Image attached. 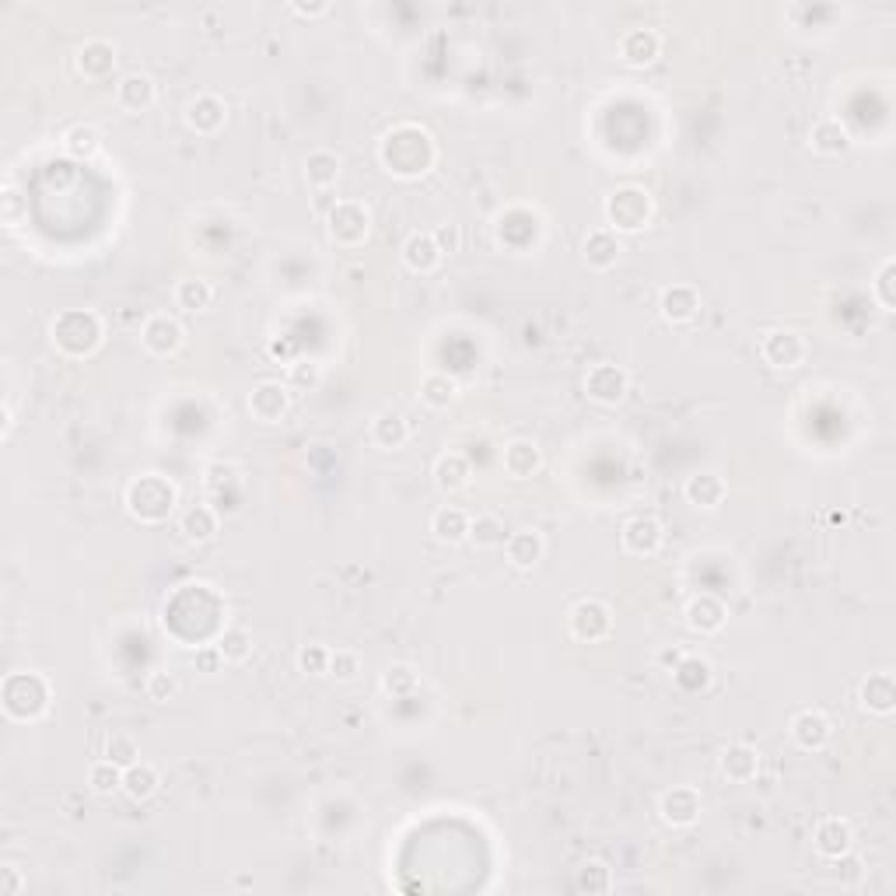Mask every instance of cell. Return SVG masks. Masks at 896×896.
<instances>
[{"mask_svg": "<svg viewBox=\"0 0 896 896\" xmlns=\"http://www.w3.org/2000/svg\"><path fill=\"white\" fill-rule=\"evenodd\" d=\"M378 161L396 179H420L438 161V144L417 123H399L378 140Z\"/></svg>", "mask_w": 896, "mask_h": 896, "instance_id": "6da1fadb", "label": "cell"}, {"mask_svg": "<svg viewBox=\"0 0 896 896\" xmlns=\"http://www.w3.org/2000/svg\"><path fill=\"white\" fill-rule=\"evenodd\" d=\"M175 504H179V490L161 473H144L126 487V511L144 525L165 522L175 511Z\"/></svg>", "mask_w": 896, "mask_h": 896, "instance_id": "7a4b0ae2", "label": "cell"}, {"mask_svg": "<svg viewBox=\"0 0 896 896\" xmlns=\"http://www.w3.org/2000/svg\"><path fill=\"white\" fill-rule=\"evenodd\" d=\"M49 340L63 357H88L102 343V319L88 308H67L49 326Z\"/></svg>", "mask_w": 896, "mask_h": 896, "instance_id": "3957f363", "label": "cell"}, {"mask_svg": "<svg viewBox=\"0 0 896 896\" xmlns=\"http://www.w3.org/2000/svg\"><path fill=\"white\" fill-rule=\"evenodd\" d=\"M49 707V683L39 672H14L4 683V711L14 721H35Z\"/></svg>", "mask_w": 896, "mask_h": 896, "instance_id": "277c9868", "label": "cell"}, {"mask_svg": "<svg viewBox=\"0 0 896 896\" xmlns=\"http://www.w3.org/2000/svg\"><path fill=\"white\" fill-rule=\"evenodd\" d=\"M655 214V203L641 186H623L606 200L609 231H641Z\"/></svg>", "mask_w": 896, "mask_h": 896, "instance_id": "5b68a950", "label": "cell"}, {"mask_svg": "<svg viewBox=\"0 0 896 896\" xmlns=\"http://www.w3.org/2000/svg\"><path fill=\"white\" fill-rule=\"evenodd\" d=\"M326 231L336 245L343 249H357L371 231V214L364 203L357 200H336V207L326 214Z\"/></svg>", "mask_w": 896, "mask_h": 896, "instance_id": "8992f818", "label": "cell"}, {"mask_svg": "<svg viewBox=\"0 0 896 896\" xmlns=\"http://www.w3.org/2000/svg\"><path fill=\"white\" fill-rule=\"evenodd\" d=\"M567 630H571L574 641L595 644V641H602V637H609V630H613V613H609L606 602L581 599L578 606L571 609V616H567Z\"/></svg>", "mask_w": 896, "mask_h": 896, "instance_id": "52a82bcc", "label": "cell"}, {"mask_svg": "<svg viewBox=\"0 0 896 896\" xmlns=\"http://www.w3.org/2000/svg\"><path fill=\"white\" fill-rule=\"evenodd\" d=\"M805 354H809V347H805V340L795 329H774V333H767L760 340V357L770 368H781V371L802 368Z\"/></svg>", "mask_w": 896, "mask_h": 896, "instance_id": "ba28073f", "label": "cell"}, {"mask_svg": "<svg viewBox=\"0 0 896 896\" xmlns=\"http://www.w3.org/2000/svg\"><path fill=\"white\" fill-rule=\"evenodd\" d=\"M630 389V378L627 371L620 368V364H595V368H588L585 375V392L588 399H595V403L602 406H616L623 396H627Z\"/></svg>", "mask_w": 896, "mask_h": 896, "instance_id": "9c48e42d", "label": "cell"}, {"mask_svg": "<svg viewBox=\"0 0 896 896\" xmlns=\"http://www.w3.org/2000/svg\"><path fill=\"white\" fill-rule=\"evenodd\" d=\"M620 543H623V550H627L630 557H655V553L662 550V543H665V529H662L658 518L637 515V518H630V522L623 525Z\"/></svg>", "mask_w": 896, "mask_h": 896, "instance_id": "30bf717a", "label": "cell"}, {"mask_svg": "<svg viewBox=\"0 0 896 896\" xmlns=\"http://www.w3.org/2000/svg\"><path fill=\"white\" fill-rule=\"evenodd\" d=\"M182 340H186V333H182V326L172 319V315L158 312L140 326V343H144V350L154 357H172L175 350L182 347Z\"/></svg>", "mask_w": 896, "mask_h": 896, "instance_id": "8fae6325", "label": "cell"}, {"mask_svg": "<svg viewBox=\"0 0 896 896\" xmlns=\"http://www.w3.org/2000/svg\"><path fill=\"white\" fill-rule=\"evenodd\" d=\"M812 847H816L819 858L826 861H837L844 858V854H851L854 847V830L847 819L840 816H826L816 823V833H812Z\"/></svg>", "mask_w": 896, "mask_h": 896, "instance_id": "7c38bea8", "label": "cell"}, {"mask_svg": "<svg viewBox=\"0 0 896 896\" xmlns=\"http://www.w3.org/2000/svg\"><path fill=\"white\" fill-rule=\"evenodd\" d=\"M119 56H116V46L105 39H88L81 49H77V74L84 77V81H105V77H112V70H116Z\"/></svg>", "mask_w": 896, "mask_h": 896, "instance_id": "4fadbf2b", "label": "cell"}, {"mask_svg": "<svg viewBox=\"0 0 896 896\" xmlns=\"http://www.w3.org/2000/svg\"><path fill=\"white\" fill-rule=\"evenodd\" d=\"M291 406V385H280V382H259L256 389L249 392V413L263 424H277L280 417L287 413Z\"/></svg>", "mask_w": 896, "mask_h": 896, "instance_id": "5bb4252c", "label": "cell"}, {"mask_svg": "<svg viewBox=\"0 0 896 896\" xmlns=\"http://www.w3.org/2000/svg\"><path fill=\"white\" fill-rule=\"evenodd\" d=\"M788 732H791V739H795L798 749H805V753H819V749L830 742L833 725H830V718H826L823 711H812L809 707V711H798L795 718H791Z\"/></svg>", "mask_w": 896, "mask_h": 896, "instance_id": "9a60e30c", "label": "cell"}, {"mask_svg": "<svg viewBox=\"0 0 896 896\" xmlns=\"http://www.w3.org/2000/svg\"><path fill=\"white\" fill-rule=\"evenodd\" d=\"M616 53L627 67H648L662 56V35L655 28H630V32H623Z\"/></svg>", "mask_w": 896, "mask_h": 896, "instance_id": "2e32d148", "label": "cell"}, {"mask_svg": "<svg viewBox=\"0 0 896 896\" xmlns=\"http://www.w3.org/2000/svg\"><path fill=\"white\" fill-rule=\"evenodd\" d=\"M658 312H662V319L672 322V326H683V322H690L693 315L700 312V291L693 284L665 287L662 298H658Z\"/></svg>", "mask_w": 896, "mask_h": 896, "instance_id": "e0dca14e", "label": "cell"}, {"mask_svg": "<svg viewBox=\"0 0 896 896\" xmlns=\"http://www.w3.org/2000/svg\"><path fill=\"white\" fill-rule=\"evenodd\" d=\"M186 123L189 130H196L200 137H214L224 123H228V105L217 95H196L186 105Z\"/></svg>", "mask_w": 896, "mask_h": 896, "instance_id": "ac0fdd59", "label": "cell"}, {"mask_svg": "<svg viewBox=\"0 0 896 896\" xmlns=\"http://www.w3.org/2000/svg\"><path fill=\"white\" fill-rule=\"evenodd\" d=\"M546 553V539L539 529H518L508 536V543H504V557H508L511 567H518V571H532V567L543 560Z\"/></svg>", "mask_w": 896, "mask_h": 896, "instance_id": "d6986e66", "label": "cell"}, {"mask_svg": "<svg viewBox=\"0 0 896 896\" xmlns=\"http://www.w3.org/2000/svg\"><path fill=\"white\" fill-rule=\"evenodd\" d=\"M683 616H686V627H690L693 634H718L728 620V609L718 595H697V599H690V606H686Z\"/></svg>", "mask_w": 896, "mask_h": 896, "instance_id": "ffe728a7", "label": "cell"}, {"mask_svg": "<svg viewBox=\"0 0 896 896\" xmlns=\"http://www.w3.org/2000/svg\"><path fill=\"white\" fill-rule=\"evenodd\" d=\"M725 494H728V483H725V476L711 473V469H704V473H693V476H686V483H683V497L693 504V508H704V511L718 508V504L725 501Z\"/></svg>", "mask_w": 896, "mask_h": 896, "instance_id": "44dd1931", "label": "cell"}, {"mask_svg": "<svg viewBox=\"0 0 896 896\" xmlns=\"http://www.w3.org/2000/svg\"><path fill=\"white\" fill-rule=\"evenodd\" d=\"M861 697V707H865L868 714H879V718H886V714L896 711V683H893V672H872V676L861 683L858 690Z\"/></svg>", "mask_w": 896, "mask_h": 896, "instance_id": "7402d4cb", "label": "cell"}, {"mask_svg": "<svg viewBox=\"0 0 896 896\" xmlns=\"http://www.w3.org/2000/svg\"><path fill=\"white\" fill-rule=\"evenodd\" d=\"M658 812L669 826H693L700 819V795L697 788H672L662 795Z\"/></svg>", "mask_w": 896, "mask_h": 896, "instance_id": "603a6c76", "label": "cell"}, {"mask_svg": "<svg viewBox=\"0 0 896 896\" xmlns=\"http://www.w3.org/2000/svg\"><path fill=\"white\" fill-rule=\"evenodd\" d=\"M501 462H504V473H508L511 480H529V476L536 473L539 466H543V452H539L536 441L515 438V441H508V445H504Z\"/></svg>", "mask_w": 896, "mask_h": 896, "instance_id": "cb8c5ba5", "label": "cell"}, {"mask_svg": "<svg viewBox=\"0 0 896 896\" xmlns=\"http://www.w3.org/2000/svg\"><path fill=\"white\" fill-rule=\"evenodd\" d=\"M718 767L732 784H746V781H753L756 770H760V753H756L753 746H746V742H732V746L721 749Z\"/></svg>", "mask_w": 896, "mask_h": 896, "instance_id": "d4e9b609", "label": "cell"}, {"mask_svg": "<svg viewBox=\"0 0 896 896\" xmlns=\"http://www.w3.org/2000/svg\"><path fill=\"white\" fill-rule=\"evenodd\" d=\"M441 259H445V256H441V249L434 245L431 231H413V235L403 242V263H406V270H413V273H434L441 266Z\"/></svg>", "mask_w": 896, "mask_h": 896, "instance_id": "484cf974", "label": "cell"}, {"mask_svg": "<svg viewBox=\"0 0 896 896\" xmlns=\"http://www.w3.org/2000/svg\"><path fill=\"white\" fill-rule=\"evenodd\" d=\"M158 98V88L147 74H126L123 81L116 84V102L123 105L126 112H144L154 105Z\"/></svg>", "mask_w": 896, "mask_h": 896, "instance_id": "4316f807", "label": "cell"}, {"mask_svg": "<svg viewBox=\"0 0 896 896\" xmlns=\"http://www.w3.org/2000/svg\"><path fill=\"white\" fill-rule=\"evenodd\" d=\"M371 441H375L378 448H403L406 441H410V424H406V417L399 410H382L375 413V420H371Z\"/></svg>", "mask_w": 896, "mask_h": 896, "instance_id": "83f0119b", "label": "cell"}, {"mask_svg": "<svg viewBox=\"0 0 896 896\" xmlns=\"http://www.w3.org/2000/svg\"><path fill=\"white\" fill-rule=\"evenodd\" d=\"M809 144H812V151L823 154V158H837V154H844L847 147H851V137H847V130L840 126V119H819L809 133Z\"/></svg>", "mask_w": 896, "mask_h": 896, "instance_id": "f1b7e54d", "label": "cell"}, {"mask_svg": "<svg viewBox=\"0 0 896 896\" xmlns=\"http://www.w3.org/2000/svg\"><path fill=\"white\" fill-rule=\"evenodd\" d=\"M217 525H221L217 522V511L207 508V504H193V508H186L179 518V529L189 543H210V539L217 536Z\"/></svg>", "mask_w": 896, "mask_h": 896, "instance_id": "f546056e", "label": "cell"}, {"mask_svg": "<svg viewBox=\"0 0 896 896\" xmlns=\"http://www.w3.org/2000/svg\"><path fill=\"white\" fill-rule=\"evenodd\" d=\"M620 238H616V231L602 228V231H592V235L585 238V263L592 266V270H609V266H616V259H620Z\"/></svg>", "mask_w": 896, "mask_h": 896, "instance_id": "4dcf8cb0", "label": "cell"}, {"mask_svg": "<svg viewBox=\"0 0 896 896\" xmlns=\"http://www.w3.org/2000/svg\"><path fill=\"white\" fill-rule=\"evenodd\" d=\"M431 532L438 543H462V539H469V515L462 508H448L445 504V508H438L431 515Z\"/></svg>", "mask_w": 896, "mask_h": 896, "instance_id": "1f68e13d", "label": "cell"}, {"mask_svg": "<svg viewBox=\"0 0 896 896\" xmlns=\"http://www.w3.org/2000/svg\"><path fill=\"white\" fill-rule=\"evenodd\" d=\"M161 777H158V767L147 760H137L133 767L123 770V791L126 798H133V802H147V798L158 791Z\"/></svg>", "mask_w": 896, "mask_h": 896, "instance_id": "d6a6232c", "label": "cell"}, {"mask_svg": "<svg viewBox=\"0 0 896 896\" xmlns=\"http://www.w3.org/2000/svg\"><path fill=\"white\" fill-rule=\"evenodd\" d=\"M420 399H424L431 410H448V406L459 399V382H455L452 375H445V371H431V375H424V382H420Z\"/></svg>", "mask_w": 896, "mask_h": 896, "instance_id": "836d02e7", "label": "cell"}, {"mask_svg": "<svg viewBox=\"0 0 896 896\" xmlns=\"http://www.w3.org/2000/svg\"><path fill=\"white\" fill-rule=\"evenodd\" d=\"M305 179L312 189H329L336 186V179H340V158H336L333 151H312L305 158Z\"/></svg>", "mask_w": 896, "mask_h": 896, "instance_id": "e575fe53", "label": "cell"}, {"mask_svg": "<svg viewBox=\"0 0 896 896\" xmlns=\"http://www.w3.org/2000/svg\"><path fill=\"white\" fill-rule=\"evenodd\" d=\"M434 483H438V490H445V494L462 490L469 483V462L462 459L459 452H445L438 462H434Z\"/></svg>", "mask_w": 896, "mask_h": 896, "instance_id": "d590c367", "label": "cell"}, {"mask_svg": "<svg viewBox=\"0 0 896 896\" xmlns=\"http://www.w3.org/2000/svg\"><path fill=\"white\" fill-rule=\"evenodd\" d=\"M469 543L476 550H497V546L508 543V529L497 515H476L469 518Z\"/></svg>", "mask_w": 896, "mask_h": 896, "instance_id": "8d00e7d4", "label": "cell"}, {"mask_svg": "<svg viewBox=\"0 0 896 896\" xmlns=\"http://www.w3.org/2000/svg\"><path fill=\"white\" fill-rule=\"evenodd\" d=\"M672 679H676L679 690L700 693L707 683H711V665H707L700 655H683L676 662V669H672Z\"/></svg>", "mask_w": 896, "mask_h": 896, "instance_id": "74e56055", "label": "cell"}, {"mask_svg": "<svg viewBox=\"0 0 896 896\" xmlns=\"http://www.w3.org/2000/svg\"><path fill=\"white\" fill-rule=\"evenodd\" d=\"M210 301H214V287H210V280L189 277V280H179V284H175V305H179L182 312H203Z\"/></svg>", "mask_w": 896, "mask_h": 896, "instance_id": "f35d334b", "label": "cell"}, {"mask_svg": "<svg viewBox=\"0 0 896 896\" xmlns=\"http://www.w3.org/2000/svg\"><path fill=\"white\" fill-rule=\"evenodd\" d=\"M98 147H102V133L91 123H74L67 133H63V151L70 158H95Z\"/></svg>", "mask_w": 896, "mask_h": 896, "instance_id": "ab89813d", "label": "cell"}, {"mask_svg": "<svg viewBox=\"0 0 896 896\" xmlns=\"http://www.w3.org/2000/svg\"><path fill=\"white\" fill-rule=\"evenodd\" d=\"M574 889L578 893H609L613 889V872L602 861H585L574 875Z\"/></svg>", "mask_w": 896, "mask_h": 896, "instance_id": "60d3db41", "label": "cell"}, {"mask_svg": "<svg viewBox=\"0 0 896 896\" xmlns=\"http://www.w3.org/2000/svg\"><path fill=\"white\" fill-rule=\"evenodd\" d=\"M88 788L95 791V795H112V791H123V767H116L112 760L91 763Z\"/></svg>", "mask_w": 896, "mask_h": 896, "instance_id": "b9f144b4", "label": "cell"}, {"mask_svg": "<svg viewBox=\"0 0 896 896\" xmlns=\"http://www.w3.org/2000/svg\"><path fill=\"white\" fill-rule=\"evenodd\" d=\"M217 648H221L224 662H245L252 655V637L245 627H224L221 637H217Z\"/></svg>", "mask_w": 896, "mask_h": 896, "instance_id": "7bdbcfd3", "label": "cell"}, {"mask_svg": "<svg viewBox=\"0 0 896 896\" xmlns=\"http://www.w3.org/2000/svg\"><path fill=\"white\" fill-rule=\"evenodd\" d=\"M105 760H112L116 767H133V763L140 760V746L133 735L126 732H112L109 739H105Z\"/></svg>", "mask_w": 896, "mask_h": 896, "instance_id": "ee69618b", "label": "cell"}, {"mask_svg": "<svg viewBox=\"0 0 896 896\" xmlns=\"http://www.w3.org/2000/svg\"><path fill=\"white\" fill-rule=\"evenodd\" d=\"M417 686H420V679L410 665H389V669L382 672V690L389 693V697H410Z\"/></svg>", "mask_w": 896, "mask_h": 896, "instance_id": "f6af8a7d", "label": "cell"}, {"mask_svg": "<svg viewBox=\"0 0 896 896\" xmlns=\"http://www.w3.org/2000/svg\"><path fill=\"white\" fill-rule=\"evenodd\" d=\"M329 655H333V651H329L326 644H305V648L298 651V669L305 672V676H326Z\"/></svg>", "mask_w": 896, "mask_h": 896, "instance_id": "bcb514c9", "label": "cell"}, {"mask_svg": "<svg viewBox=\"0 0 896 896\" xmlns=\"http://www.w3.org/2000/svg\"><path fill=\"white\" fill-rule=\"evenodd\" d=\"M893 277H896V263L893 259H886V263L879 266V273H875V301H879L882 312H893L896 308V294H893Z\"/></svg>", "mask_w": 896, "mask_h": 896, "instance_id": "7dc6e473", "label": "cell"}, {"mask_svg": "<svg viewBox=\"0 0 896 896\" xmlns=\"http://www.w3.org/2000/svg\"><path fill=\"white\" fill-rule=\"evenodd\" d=\"M175 693H179V679H175L168 669H154L151 676H147V697H151L154 704H168Z\"/></svg>", "mask_w": 896, "mask_h": 896, "instance_id": "c3c4849f", "label": "cell"}, {"mask_svg": "<svg viewBox=\"0 0 896 896\" xmlns=\"http://www.w3.org/2000/svg\"><path fill=\"white\" fill-rule=\"evenodd\" d=\"M357 672H361V658H357V651L340 648V651L329 655V676H336V679L347 683V679H354Z\"/></svg>", "mask_w": 896, "mask_h": 896, "instance_id": "681fc988", "label": "cell"}, {"mask_svg": "<svg viewBox=\"0 0 896 896\" xmlns=\"http://www.w3.org/2000/svg\"><path fill=\"white\" fill-rule=\"evenodd\" d=\"M431 238H434V245H438L441 249V256H455V252L462 249V228L459 224H438V228L431 231Z\"/></svg>", "mask_w": 896, "mask_h": 896, "instance_id": "f907efd6", "label": "cell"}, {"mask_svg": "<svg viewBox=\"0 0 896 896\" xmlns=\"http://www.w3.org/2000/svg\"><path fill=\"white\" fill-rule=\"evenodd\" d=\"M319 364H312V361H294L291 364V382L287 385H294V389H315V385H319Z\"/></svg>", "mask_w": 896, "mask_h": 896, "instance_id": "816d5d0a", "label": "cell"}, {"mask_svg": "<svg viewBox=\"0 0 896 896\" xmlns=\"http://www.w3.org/2000/svg\"><path fill=\"white\" fill-rule=\"evenodd\" d=\"M221 665H224V655H221V648H217V644H207V648L196 651V669L207 672V676L221 672Z\"/></svg>", "mask_w": 896, "mask_h": 896, "instance_id": "f5cc1de1", "label": "cell"}, {"mask_svg": "<svg viewBox=\"0 0 896 896\" xmlns=\"http://www.w3.org/2000/svg\"><path fill=\"white\" fill-rule=\"evenodd\" d=\"M21 889H25V882H21L18 868L7 865V868H4V886H0V893H4V896H14V893H21Z\"/></svg>", "mask_w": 896, "mask_h": 896, "instance_id": "db71d44e", "label": "cell"}, {"mask_svg": "<svg viewBox=\"0 0 896 896\" xmlns=\"http://www.w3.org/2000/svg\"><path fill=\"white\" fill-rule=\"evenodd\" d=\"M270 357L294 364V343H291V340H273V343H270Z\"/></svg>", "mask_w": 896, "mask_h": 896, "instance_id": "11a10c76", "label": "cell"}, {"mask_svg": "<svg viewBox=\"0 0 896 896\" xmlns=\"http://www.w3.org/2000/svg\"><path fill=\"white\" fill-rule=\"evenodd\" d=\"M291 11L298 18H322V14H329V4H291Z\"/></svg>", "mask_w": 896, "mask_h": 896, "instance_id": "9f6ffc18", "label": "cell"}, {"mask_svg": "<svg viewBox=\"0 0 896 896\" xmlns=\"http://www.w3.org/2000/svg\"><path fill=\"white\" fill-rule=\"evenodd\" d=\"M679 658H683V651H679V648H662V651H658V665H662V669H669V672L676 669Z\"/></svg>", "mask_w": 896, "mask_h": 896, "instance_id": "6f0895ef", "label": "cell"}]
</instances>
